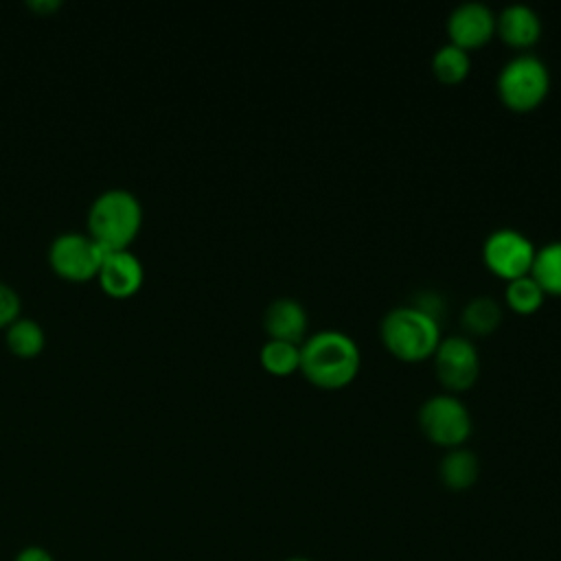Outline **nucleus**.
<instances>
[{"label":"nucleus","instance_id":"20","mask_svg":"<svg viewBox=\"0 0 561 561\" xmlns=\"http://www.w3.org/2000/svg\"><path fill=\"white\" fill-rule=\"evenodd\" d=\"M20 316V294L0 280V324H9Z\"/></svg>","mask_w":561,"mask_h":561},{"label":"nucleus","instance_id":"21","mask_svg":"<svg viewBox=\"0 0 561 561\" xmlns=\"http://www.w3.org/2000/svg\"><path fill=\"white\" fill-rule=\"evenodd\" d=\"M412 307H416V309H421V311H425V313H430L432 318L438 320V313L443 311V298L434 289H423V291L416 294Z\"/></svg>","mask_w":561,"mask_h":561},{"label":"nucleus","instance_id":"2","mask_svg":"<svg viewBox=\"0 0 561 561\" xmlns=\"http://www.w3.org/2000/svg\"><path fill=\"white\" fill-rule=\"evenodd\" d=\"M142 221V204L127 188L101 191L88 208L90 234L105 250H121L136 237Z\"/></svg>","mask_w":561,"mask_h":561},{"label":"nucleus","instance_id":"23","mask_svg":"<svg viewBox=\"0 0 561 561\" xmlns=\"http://www.w3.org/2000/svg\"><path fill=\"white\" fill-rule=\"evenodd\" d=\"M287 561H309V559H305V557H291V559H287Z\"/></svg>","mask_w":561,"mask_h":561},{"label":"nucleus","instance_id":"22","mask_svg":"<svg viewBox=\"0 0 561 561\" xmlns=\"http://www.w3.org/2000/svg\"><path fill=\"white\" fill-rule=\"evenodd\" d=\"M13 561H55V559L48 550H44L39 546H28V548L20 550Z\"/></svg>","mask_w":561,"mask_h":561},{"label":"nucleus","instance_id":"9","mask_svg":"<svg viewBox=\"0 0 561 561\" xmlns=\"http://www.w3.org/2000/svg\"><path fill=\"white\" fill-rule=\"evenodd\" d=\"M495 31V13L480 0H462L447 15V33L454 44L473 48L484 44Z\"/></svg>","mask_w":561,"mask_h":561},{"label":"nucleus","instance_id":"14","mask_svg":"<svg viewBox=\"0 0 561 561\" xmlns=\"http://www.w3.org/2000/svg\"><path fill=\"white\" fill-rule=\"evenodd\" d=\"M530 274L543 287V291L561 294V239L548 241L535 250Z\"/></svg>","mask_w":561,"mask_h":561},{"label":"nucleus","instance_id":"19","mask_svg":"<svg viewBox=\"0 0 561 561\" xmlns=\"http://www.w3.org/2000/svg\"><path fill=\"white\" fill-rule=\"evenodd\" d=\"M506 302L522 311V313H528L533 309H537L543 300V287L535 280L533 274H522V276H515V278H508L506 283Z\"/></svg>","mask_w":561,"mask_h":561},{"label":"nucleus","instance_id":"7","mask_svg":"<svg viewBox=\"0 0 561 561\" xmlns=\"http://www.w3.org/2000/svg\"><path fill=\"white\" fill-rule=\"evenodd\" d=\"M482 259L495 274L508 280L530 270L535 259V245L522 230L502 226L486 234L482 243Z\"/></svg>","mask_w":561,"mask_h":561},{"label":"nucleus","instance_id":"6","mask_svg":"<svg viewBox=\"0 0 561 561\" xmlns=\"http://www.w3.org/2000/svg\"><path fill=\"white\" fill-rule=\"evenodd\" d=\"M105 248L90 232H61L50 241L48 261L66 278L83 280L99 272Z\"/></svg>","mask_w":561,"mask_h":561},{"label":"nucleus","instance_id":"1","mask_svg":"<svg viewBox=\"0 0 561 561\" xmlns=\"http://www.w3.org/2000/svg\"><path fill=\"white\" fill-rule=\"evenodd\" d=\"M357 342L340 329H320L300 344V370L322 388L348 383L359 368Z\"/></svg>","mask_w":561,"mask_h":561},{"label":"nucleus","instance_id":"11","mask_svg":"<svg viewBox=\"0 0 561 561\" xmlns=\"http://www.w3.org/2000/svg\"><path fill=\"white\" fill-rule=\"evenodd\" d=\"M263 324L270 337L289 340L298 344L307 329V309L296 298H289V296L274 298L272 302H267L263 311Z\"/></svg>","mask_w":561,"mask_h":561},{"label":"nucleus","instance_id":"8","mask_svg":"<svg viewBox=\"0 0 561 561\" xmlns=\"http://www.w3.org/2000/svg\"><path fill=\"white\" fill-rule=\"evenodd\" d=\"M434 368L447 388H469L480 373V355L476 344L465 335L440 337L434 348Z\"/></svg>","mask_w":561,"mask_h":561},{"label":"nucleus","instance_id":"18","mask_svg":"<svg viewBox=\"0 0 561 561\" xmlns=\"http://www.w3.org/2000/svg\"><path fill=\"white\" fill-rule=\"evenodd\" d=\"M259 357L261 364L274 375H287L300 368V346L289 340L267 337V342L261 346Z\"/></svg>","mask_w":561,"mask_h":561},{"label":"nucleus","instance_id":"16","mask_svg":"<svg viewBox=\"0 0 561 561\" xmlns=\"http://www.w3.org/2000/svg\"><path fill=\"white\" fill-rule=\"evenodd\" d=\"M469 68H471V59H469L467 48H462L454 42L438 46L432 55V70L445 83H456V81L465 79Z\"/></svg>","mask_w":561,"mask_h":561},{"label":"nucleus","instance_id":"3","mask_svg":"<svg viewBox=\"0 0 561 561\" xmlns=\"http://www.w3.org/2000/svg\"><path fill=\"white\" fill-rule=\"evenodd\" d=\"M379 333L388 351L401 359H423L434 353L440 340L438 320L412 305L388 309L381 316Z\"/></svg>","mask_w":561,"mask_h":561},{"label":"nucleus","instance_id":"12","mask_svg":"<svg viewBox=\"0 0 561 561\" xmlns=\"http://www.w3.org/2000/svg\"><path fill=\"white\" fill-rule=\"evenodd\" d=\"M495 28L506 44L530 46L541 35V18L530 4L511 2L495 15Z\"/></svg>","mask_w":561,"mask_h":561},{"label":"nucleus","instance_id":"5","mask_svg":"<svg viewBox=\"0 0 561 561\" xmlns=\"http://www.w3.org/2000/svg\"><path fill=\"white\" fill-rule=\"evenodd\" d=\"M419 425L434 443L458 447L471 434V414L456 394L436 392L421 403Z\"/></svg>","mask_w":561,"mask_h":561},{"label":"nucleus","instance_id":"17","mask_svg":"<svg viewBox=\"0 0 561 561\" xmlns=\"http://www.w3.org/2000/svg\"><path fill=\"white\" fill-rule=\"evenodd\" d=\"M44 329L37 320L33 318H15L13 322H9L7 329V344L15 355H37L44 346Z\"/></svg>","mask_w":561,"mask_h":561},{"label":"nucleus","instance_id":"10","mask_svg":"<svg viewBox=\"0 0 561 561\" xmlns=\"http://www.w3.org/2000/svg\"><path fill=\"white\" fill-rule=\"evenodd\" d=\"M99 283L112 296H129L134 294L145 276L142 261L127 248L105 250L103 261L99 265Z\"/></svg>","mask_w":561,"mask_h":561},{"label":"nucleus","instance_id":"15","mask_svg":"<svg viewBox=\"0 0 561 561\" xmlns=\"http://www.w3.org/2000/svg\"><path fill=\"white\" fill-rule=\"evenodd\" d=\"M502 320V307L500 302L489 296H473L465 307H462V324L467 331L478 333V335H486L491 333Z\"/></svg>","mask_w":561,"mask_h":561},{"label":"nucleus","instance_id":"4","mask_svg":"<svg viewBox=\"0 0 561 561\" xmlns=\"http://www.w3.org/2000/svg\"><path fill=\"white\" fill-rule=\"evenodd\" d=\"M495 85L511 110H533L548 94L550 70L537 55L519 53L500 68Z\"/></svg>","mask_w":561,"mask_h":561},{"label":"nucleus","instance_id":"13","mask_svg":"<svg viewBox=\"0 0 561 561\" xmlns=\"http://www.w3.org/2000/svg\"><path fill=\"white\" fill-rule=\"evenodd\" d=\"M480 471V462L478 456L469 449V447H451L438 465V473L445 486L454 489V491H462L469 489Z\"/></svg>","mask_w":561,"mask_h":561}]
</instances>
